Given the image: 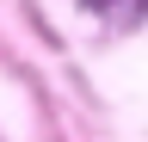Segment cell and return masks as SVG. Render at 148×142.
Returning a JSON list of instances; mask_svg holds the SVG:
<instances>
[{
  "instance_id": "obj_1",
  "label": "cell",
  "mask_w": 148,
  "mask_h": 142,
  "mask_svg": "<svg viewBox=\"0 0 148 142\" xmlns=\"http://www.w3.org/2000/svg\"><path fill=\"white\" fill-rule=\"evenodd\" d=\"M92 6H105V0H92Z\"/></svg>"
}]
</instances>
